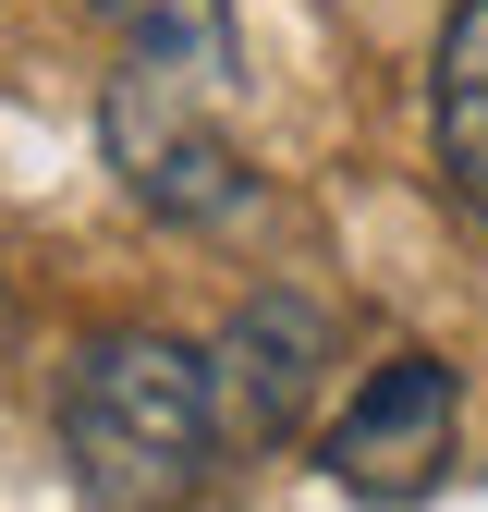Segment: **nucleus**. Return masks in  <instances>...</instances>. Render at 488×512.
Masks as SVG:
<instances>
[{
    "mask_svg": "<svg viewBox=\"0 0 488 512\" xmlns=\"http://www.w3.org/2000/svg\"><path fill=\"white\" fill-rule=\"evenodd\" d=\"M183 74H110V98H98V147H110V171H122V196H135L147 220H171V232H244L269 196H257V171H244L196 110L171 98Z\"/></svg>",
    "mask_w": 488,
    "mask_h": 512,
    "instance_id": "2",
    "label": "nucleus"
},
{
    "mask_svg": "<svg viewBox=\"0 0 488 512\" xmlns=\"http://www.w3.org/2000/svg\"><path fill=\"white\" fill-rule=\"evenodd\" d=\"M427 147H440V183L488 220V0H452L440 61H427Z\"/></svg>",
    "mask_w": 488,
    "mask_h": 512,
    "instance_id": "5",
    "label": "nucleus"
},
{
    "mask_svg": "<svg viewBox=\"0 0 488 512\" xmlns=\"http://www.w3.org/2000/svg\"><path fill=\"white\" fill-rule=\"evenodd\" d=\"M318 378H330V305H305V293H244L232 330L208 342V391H220L232 452H281L318 403Z\"/></svg>",
    "mask_w": 488,
    "mask_h": 512,
    "instance_id": "4",
    "label": "nucleus"
},
{
    "mask_svg": "<svg viewBox=\"0 0 488 512\" xmlns=\"http://www.w3.org/2000/svg\"><path fill=\"white\" fill-rule=\"evenodd\" d=\"M61 452L86 512H183L208 488V452H232L208 354H183L171 330H98L61 378Z\"/></svg>",
    "mask_w": 488,
    "mask_h": 512,
    "instance_id": "1",
    "label": "nucleus"
},
{
    "mask_svg": "<svg viewBox=\"0 0 488 512\" xmlns=\"http://www.w3.org/2000/svg\"><path fill=\"white\" fill-rule=\"evenodd\" d=\"M452 415H464L452 366L440 354H391V366H366V391L318 439V476L354 488V500H427L440 464H452Z\"/></svg>",
    "mask_w": 488,
    "mask_h": 512,
    "instance_id": "3",
    "label": "nucleus"
},
{
    "mask_svg": "<svg viewBox=\"0 0 488 512\" xmlns=\"http://www.w3.org/2000/svg\"><path fill=\"white\" fill-rule=\"evenodd\" d=\"M74 13H98L147 74H183V86L232 74V0H74Z\"/></svg>",
    "mask_w": 488,
    "mask_h": 512,
    "instance_id": "6",
    "label": "nucleus"
}]
</instances>
